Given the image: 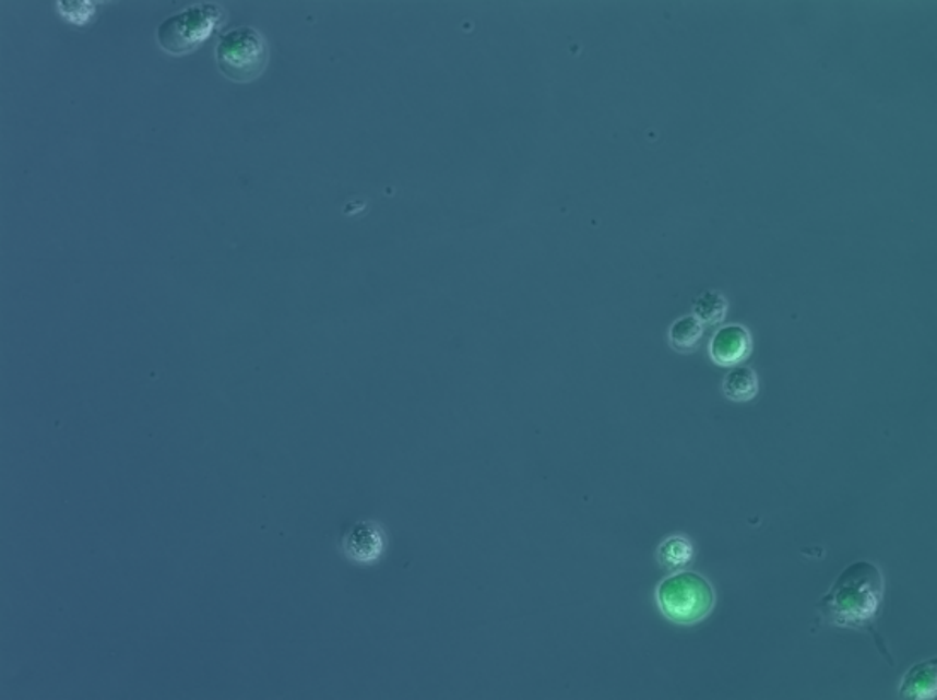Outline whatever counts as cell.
<instances>
[{"label": "cell", "instance_id": "9", "mask_svg": "<svg viewBox=\"0 0 937 700\" xmlns=\"http://www.w3.org/2000/svg\"><path fill=\"white\" fill-rule=\"evenodd\" d=\"M656 561L668 571L687 568L693 561L692 541L681 534L668 535L656 549Z\"/></svg>", "mask_w": 937, "mask_h": 700}, {"label": "cell", "instance_id": "5", "mask_svg": "<svg viewBox=\"0 0 937 700\" xmlns=\"http://www.w3.org/2000/svg\"><path fill=\"white\" fill-rule=\"evenodd\" d=\"M388 547V537L382 526L373 520L353 523L341 538V550L355 565H373Z\"/></svg>", "mask_w": 937, "mask_h": 700}, {"label": "cell", "instance_id": "6", "mask_svg": "<svg viewBox=\"0 0 937 700\" xmlns=\"http://www.w3.org/2000/svg\"><path fill=\"white\" fill-rule=\"evenodd\" d=\"M751 353L750 331L742 324L723 325L709 341V356L720 367H736Z\"/></svg>", "mask_w": 937, "mask_h": 700}, {"label": "cell", "instance_id": "1", "mask_svg": "<svg viewBox=\"0 0 937 700\" xmlns=\"http://www.w3.org/2000/svg\"><path fill=\"white\" fill-rule=\"evenodd\" d=\"M885 578L881 569L869 561L852 562L837 578L832 589L818 602L821 619L842 629L873 631L883 607Z\"/></svg>", "mask_w": 937, "mask_h": 700}, {"label": "cell", "instance_id": "11", "mask_svg": "<svg viewBox=\"0 0 937 700\" xmlns=\"http://www.w3.org/2000/svg\"><path fill=\"white\" fill-rule=\"evenodd\" d=\"M693 316L702 322V324L714 325L720 324L726 318L728 312V300L717 290H705L696 297L692 302Z\"/></svg>", "mask_w": 937, "mask_h": 700}, {"label": "cell", "instance_id": "8", "mask_svg": "<svg viewBox=\"0 0 937 700\" xmlns=\"http://www.w3.org/2000/svg\"><path fill=\"white\" fill-rule=\"evenodd\" d=\"M723 395L733 403H748L759 395V376L757 371L744 365H736L724 376Z\"/></svg>", "mask_w": 937, "mask_h": 700}, {"label": "cell", "instance_id": "3", "mask_svg": "<svg viewBox=\"0 0 937 700\" xmlns=\"http://www.w3.org/2000/svg\"><path fill=\"white\" fill-rule=\"evenodd\" d=\"M224 17L221 5L210 2L191 5L163 21L157 27V43L169 55L191 54L217 32Z\"/></svg>", "mask_w": 937, "mask_h": 700}, {"label": "cell", "instance_id": "2", "mask_svg": "<svg viewBox=\"0 0 937 700\" xmlns=\"http://www.w3.org/2000/svg\"><path fill=\"white\" fill-rule=\"evenodd\" d=\"M656 604L671 622L693 626L701 622L716 605V592L708 578L696 571H678L656 586Z\"/></svg>", "mask_w": 937, "mask_h": 700}, {"label": "cell", "instance_id": "10", "mask_svg": "<svg viewBox=\"0 0 937 700\" xmlns=\"http://www.w3.org/2000/svg\"><path fill=\"white\" fill-rule=\"evenodd\" d=\"M704 336V324L696 316H681L668 330V343L678 353H692Z\"/></svg>", "mask_w": 937, "mask_h": 700}, {"label": "cell", "instance_id": "7", "mask_svg": "<svg viewBox=\"0 0 937 700\" xmlns=\"http://www.w3.org/2000/svg\"><path fill=\"white\" fill-rule=\"evenodd\" d=\"M936 659L926 660V662L917 663L912 666L905 675H903L902 684H900L899 692L903 699H934L936 697L937 687V665Z\"/></svg>", "mask_w": 937, "mask_h": 700}, {"label": "cell", "instance_id": "4", "mask_svg": "<svg viewBox=\"0 0 937 700\" xmlns=\"http://www.w3.org/2000/svg\"><path fill=\"white\" fill-rule=\"evenodd\" d=\"M268 43L258 29L240 26L225 33L215 48V62L233 82H252L268 66Z\"/></svg>", "mask_w": 937, "mask_h": 700}]
</instances>
